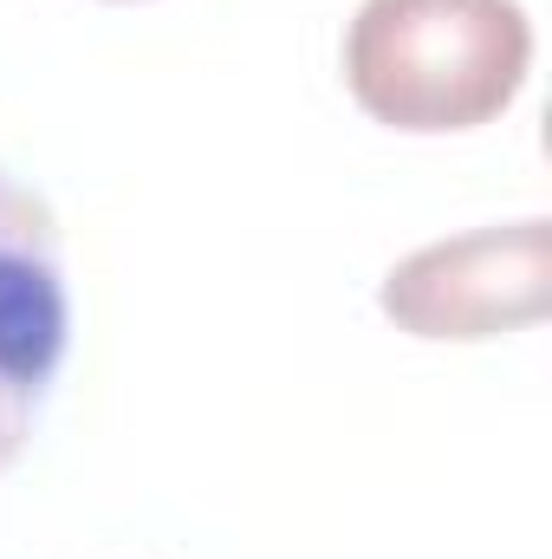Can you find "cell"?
<instances>
[{
  "label": "cell",
  "mask_w": 552,
  "mask_h": 559,
  "mask_svg": "<svg viewBox=\"0 0 552 559\" xmlns=\"http://www.w3.org/2000/svg\"><path fill=\"white\" fill-rule=\"evenodd\" d=\"M72 338L52 209L0 169V475L33 442Z\"/></svg>",
  "instance_id": "3"
},
{
  "label": "cell",
  "mask_w": 552,
  "mask_h": 559,
  "mask_svg": "<svg viewBox=\"0 0 552 559\" xmlns=\"http://www.w3.org/2000/svg\"><path fill=\"white\" fill-rule=\"evenodd\" d=\"M377 306L397 332L435 345H481L540 325L552 306V222L527 215L429 241L384 274Z\"/></svg>",
  "instance_id": "2"
},
{
  "label": "cell",
  "mask_w": 552,
  "mask_h": 559,
  "mask_svg": "<svg viewBox=\"0 0 552 559\" xmlns=\"http://www.w3.org/2000/svg\"><path fill=\"white\" fill-rule=\"evenodd\" d=\"M533 72L520 0H364L345 33V85L364 118L448 138L494 124Z\"/></svg>",
  "instance_id": "1"
}]
</instances>
